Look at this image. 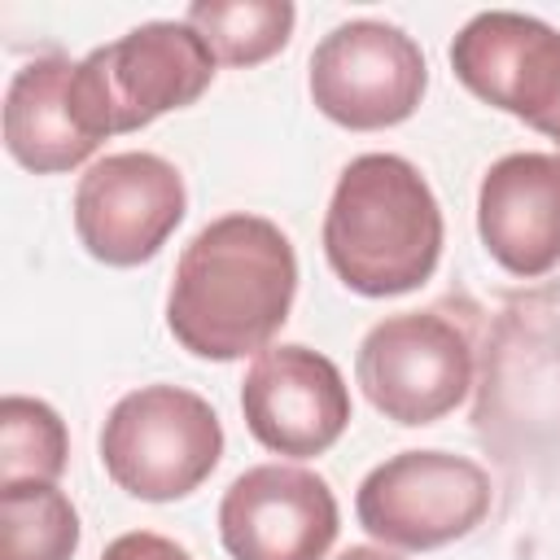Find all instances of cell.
<instances>
[{"mask_svg": "<svg viewBox=\"0 0 560 560\" xmlns=\"http://www.w3.org/2000/svg\"><path fill=\"white\" fill-rule=\"evenodd\" d=\"M332 560H402V556L389 551V547H368V542H359V547H346V551L332 556Z\"/></svg>", "mask_w": 560, "mask_h": 560, "instance_id": "cell-19", "label": "cell"}, {"mask_svg": "<svg viewBox=\"0 0 560 560\" xmlns=\"http://www.w3.org/2000/svg\"><path fill=\"white\" fill-rule=\"evenodd\" d=\"M74 70H79V61H70V57H35L9 79L4 149L18 166H26L35 175L74 171L101 144L83 122Z\"/></svg>", "mask_w": 560, "mask_h": 560, "instance_id": "cell-14", "label": "cell"}, {"mask_svg": "<svg viewBox=\"0 0 560 560\" xmlns=\"http://www.w3.org/2000/svg\"><path fill=\"white\" fill-rule=\"evenodd\" d=\"M337 529L328 481L302 464H254L219 499V542L232 560H324Z\"/></svg>", "mask_w": 560, "mask_h": 560, "instance_id": "cell-11", "label": "cell"}, {"mask_svg": "<svg viewBox=\"0 0 560 560\" xmlns=\"http://www.w3.org/2000/svg\"><path fill=\"white\" fill-rule=\"evenodd\" d=\"M79 512L52 481L0 486V560H74Z\"/></svg>", "mask_w": 560, "mask_h": 560, "instance_id": "cell-16", "label": "cell"}, {"mask_svg": "<svg viewBox=\"0 0 560 560\" xmlns=\"http://www.w3.org/2000/svg\"><path fill=\"white\" fill-rule=\"evenodd\" d=\"M306 88L328 122L346 131H385L416 114L429 88V66L407 31L354 18L315 44Z\"/></svg>", "mask_w": 560, "mask_h": 560, "instance_id": "cell-8", "label": "cell"}, {"mask_svg": "<svg viewBox=\"0 0 560 560\" xmlns=\"http://www.w3.org/2000/svg\"><path fill=\"white\" fill-rule=\"evenodd\" d=\"M324 258L363 298L420 289L442 258V206L420 166L398 153L354 158L328 197Z\"/></svg>", "mask_w": 560, "mask_h": 560, "instance_id": "cell-2", "label": "cell"}, {"mask_svg": "<svg viewBox=\"0 0 560 560\" xmlns=\"http://www.w3.org/2000/svg\"><path fill=\"white\" fill-rule=\"evenodd\" d=\"M101 560H192L175 538L166 534H153V529H131V534H118Z\"/></svg>", "mask_w": 560, "mask_h": 560, "instance_id": "cell-18", "label": "cell"}, {"mask_svg": "<svg viewBox=\"0 0 560 560\" xmlns=\"http://www.w3.org/2000/svg\"><path fill=\"white\" fill-rule=\"evenodd\" d=\"M354 381L385 420L433 424L468 398L477 381V350L468 328L442 306L398 311L363 332Z\"/></svg>", "mask_w": 560, "mask_h": 560, "instance_id": "cell-6", "label": "cell"}, {"mask_svg": "<svg viewBox=\"0 0 560 560\" xmlns=\"http://www.w3.org/2000/svg\"><path fill=\"white\" fill-rule=\"evenodd\" d=\"M490 512V477L451 451H398L381 459L354 494L359 525L398 551H433L468 538Z\"/></svg>", "mask_w": 560, "mask_h": 560, "instance_id": "cell-7", "label": "cell"}, {"mask_svg": "<svg viewBox=\"0 0 560 560\" xmlns=\"http://www.w3.org/2000/svg\"><path fill=\"white\" fill-rule=\"evenodd\" d=\"M293 298V241L262 214H223L184 245L166 293V328L188 354L232 363L267 350Z\"/></svg>", "mask_w": 560, "mask_h": 560, "instance_id": "cell-1", "label": "cell"}, {"mask_svg": "<svg viewBox=\"0 0 560 560\" xmlns=\"http://www.w3.org/2000/svg\"><path fill=\"white\" fill-rule=\"evenodd\" d=\"M70 438L66 420L26 394H4L0 402V486L52 481L66 472Z\"/></svg>", "mask_w": 560, "mask_h": 560, "instance_id": "cell-17", "label": "cell"}, {"mask_svg": "<svg viewBox=\"0 0 560 560\" xmlns=\"http://www.w3.org/2000/svg\"><path fill=\"white\" fill-rule=\"evenodd\" d=\"M184 22L206 39L214 61L249 70L289 44L298 9L289 0H192Z\"/></svg>", "mask_w": 560, "mask_h": 560, "instance_id": "cell-15", "label": "cell"}, {"mask_svg": "<svg viewBox=\"0 0 560 560\" xmlns=\"http://www.w3.org/2000/svg\"><path fill=\"white\" fill-rule=\"evenodd\" d=\"M214 66V52L188 22H144L79 61L74 92L83 122L96 140L140 131L192 105L210 88Z\"/></svg>", "mask_w": 560, "mask_h": 560, "instance_id": "cell-5", "label": "cell"}, {"mask_svg": "<svg viewBox=\"0 0 560 560\" xmlns=\"http://www.w3.org/2000/svg\"><path fill=\"white\" fill-rule=\"evenodd\" d=\"M455 79L560 149V31L542 18L486 9L451 39Z\"/></svg>", "mask_w": 560, "mask_h": 560, "instance_id": "cell-10", "label": "cell"}, {"mask_svg": "<svg viewBox=\"0 0 560 560\" xmlns=\"http://www.w3.org/2000/svg\"><path fill=\"white\" fill-rule=\"evenodd\" d=\"M223 459L214 407L184 385H140L101 424L105 477L144 503L188 499Z\"/></svg>", "mask_w": 560, "mask_h": 560, "instance_id": "cell-4", "label": "cell"}, {"mask_svg": "<svg viewBox=\"0 0 560 560\" xmlns=\"http://www.w3.org/2000/svg\"><path fill=\"white\" fill-rule=\"evenodd\" d=\"M472 429L508 464L560 451V315L547 302H508L477 359Z\"/></svg>", "mask_w": 560, "mask_h": 560, "instance_id": "cell-3", "label": "cell"}, {"mask_svg": "<svg viewBox=\"0 0 560 560\" xmlns=\"http://www.w3.org/2000/svg\"><path fill=\"white\" fill-rule=\"evenodd\" d=\"M241 411L267 451L311 459L346 433L350 385L341 368L311 346H267L241 381Z\"/></svg>", "mask_w": 560, "mask_h": 560, "instance_id": "cell-12", "label": "cell"}, {"mask_svg": "<svg viewBox=\"0 0 560 560\" xmlns=\"http://www.w3.org/2000/svg\"><path fill=\"white\" fill-rule=\"evenodd\" d=\"M188 188L175 162L127 149L92 162L74 188V236L105 267L149 262L184 223Z\"/></svg>", "mask_w": 560, "mask_h": 560, "instance_id": "cell-9", "label": "cell"}, {"mask_svg": "<svg viewBox=\"0 0 560 560\" xmlns=\"http://www.w3.org/2000/svg\"><path fill=\"white\" fill-rule=\"evenodd\" d=\"M486 254L516 280L560 267V153H508L477 188Z\"/></svg>", "mask_w": 560, "mask_h": 560, "instance_id": "cell-13", "label": "cell"}]
</instances>
